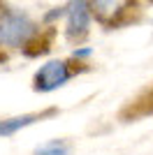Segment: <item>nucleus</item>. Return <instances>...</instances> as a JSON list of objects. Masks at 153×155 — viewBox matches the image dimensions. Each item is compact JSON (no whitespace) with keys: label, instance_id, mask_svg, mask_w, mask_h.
Listing matches in <instances>:
<instances>
[{"label":"nucleus","instance_id":"f257e3e1","mask_svg":"<svg viewBox=\"0 0 153 155\" xmlns=\"http://www.w3.org/2000/svg\"><path fill=\"white\" fill-rule=\"evenodd\" d=\"M35 35V23L21 12H7L0 19V42L7 46H23Z\"/></svg>","mask_w":153,"mask_h":155},{"label":"nucleus","instance_id":"f03ea898","mask_svg":"<svg viewBox=\"0 0 153 155\" xmlns=\"http://www.w3.org/2000/svg\"><path fill=\"white\" fill-rule=\"evenodd\" d=\"M70 77H72V70L67 67L65 60H49L35 72L32 81H35V91L51 93L56 88H60V86H65L70 81Z\"/></svg>","mask_w":153,"mask_h":155},{"label":"nucleus","instance_id":"7ed1b4c3","mask_svg":"<svg viewBox=\"0 0 153 155\" xmlns=\"http://www.w3.org/2000/svg\"><path fill=\"white\" fill-rule=\"evenodd\" d=\"M90 26V9L88 0H70L67 5V35L83 37Z\"/></svg>","mask_w":153,"mask_h":155},{"label":"nucleus","instance_id":"20e7f679","mask_svg":"<svg viewBox=\"0 0 153 155\" xmlns=\"http://www.w3.org/2000/svg\"><path fill=\"white\" fill-rule=\"evenodd\" d=\"M130 5L132 0H88V7L102 23H116L130 9Z\"/></svg>","mask_w":153,"mask_h":155},{"label":"nucleus","instance_id":"39448f33","mask_svg":"<svg viewBox=\"0 0 153 155\" xmlns=\"http://www.w3.org/2000/svg\"><path fill=\"white\" fill-rule=\"evenodd\" d=\"M46 114H53V111H46ZM46 114H25V116H16V118H5V120H0V137H12L14 132H19V130L28 127L32 125L35 120H42V116Z\"/></svg>","mask_w":153,"mask_h":155},{"label":"nucleus","instance_id":"423d86ee","mask_svg":"<svg viewBox=\"0 0 153 155\" xmlns=\"http://www.w3.org/2000/svg\"><path fill=\"white\" fill-rule=\"evenodd\" d=\"M35 155H70V143L63 139H51L35 148Z\"/></svg>","mask_w":153,"mask_h":155},{"label":"nucleus","instance_id":"0eeeda50","mask_svg":"<svg viewBox=\"0 0 153 155\" xmlns=\"http://www.w3.org/2000/svg\"><path fill=\"white\" fill-rule=\"evenodd\" d=\"M72 56H74V58H88V56H90V49H76Z\"/></svg>","mask_w":153,"mask_h":155}]
</instances>
